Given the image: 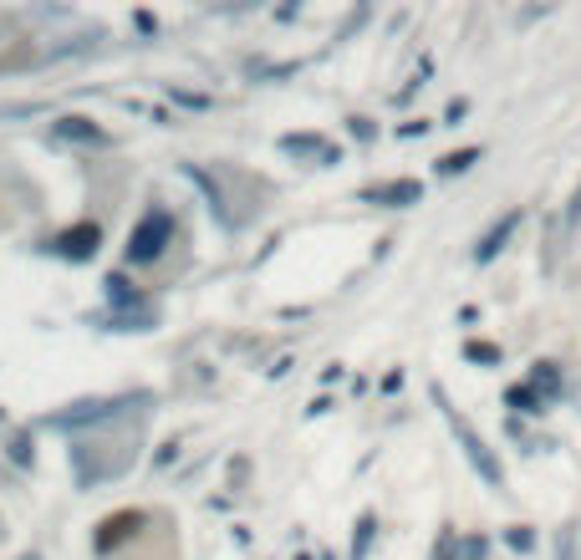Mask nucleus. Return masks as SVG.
<instances>
[{"instance_id":"1","label":"nucleus","mask_w":581,"mask_h":560,"mask_svg":"<svg viewBox=\"0 0 581 560\" xmlns=\"http://www.w3.org/2000/svg\"><path fill=\"white\" fill-rule=\"evenodd\" d=\"M174 235V219L158 209V215H148L144 225H138L134 245H128V261H154V255H164V239Z\"/></svg>"},{"instance_id":"2","label":"nucleus","mask_w":581,"mask_h":560,"mask_svg":"<svg viewBox=\"0 0 581 560\" xmlns=\"http://www.w3.org/2000/svg\"><path fill=\"white\" fill-rule=\"evenodd\" d=\"M449 417H454V433H460L464 453H470V459H474V469H480V474L490 479V484H500V464H495V459H490V449H484V443L474 439V433H470V423H464L460 413H449Z\"/></svg>"},{"instance_id":"3","label":"nucleus","mask_w":581,"mask_h":560,"mask_svg":"<svg viewBox=\"0 0 581 560\" xmlns=\"http://www.w3.org/2000/svg\"><path fill=\"white\" fill-rule=\"evenodd\" d=\"M418 194H424L418 184L403 179V184H377V189H367V199H373V204H413Z\"/></svg>"},{"instance_id":"4","label":"nucleus","mask_w":581,"mask_h":560,"mask_svg":"<svg viewBox=\"0 0 581 560\" xmlns=\"http://www.w3.org/2000/svg\"><path fill=\"white\" fill-rule=\"evenodd\" d=\"M515 225H521V215H505V219H500V225L480 239V250H474V261H495V255H500V245H505V239H510V229H515Z\"/></svg>"},{"instance_id":"5","label":"nucleus","mask_w":581,"mask_h":560,"mask_svg":"<svg viewBox=\"0 0 581 560\" xmlns=\"http://www.w3.org/2000/svg\"><path fill=\"white\" fill-rule=\"evenodd\" d=\"M61 138H82V144H108V132L92 128L87 118H67V122H61Z\"/></svg>"},{"instance_id":"6","label":"nucleus","mask_w":581,"mask_h":560,"mask_svg":"<svg viewBox=\"0 0 581 560\" xmlns=\"http://www.w3.org/2000/svg\"><path fill=\"white\" fill-rule=\"evenodd\" d=\"M92 239H97V229L87 225V229H77V245H72V239H61V250H67V255H77V261H82V255H92Z\"/></svg>"},{"instance_id":"7","label":"nucleus","mask_w":581,"mask_h":560,"mask_svg":"<svg viewBox=\"0 0 581 560\" xmlns=\"http://www.w3.org/2000/svg\"><path fill=\"white\" fill-rule=\"evenodd\" d=\"M286 148H290V154H322V158H332V148L322 144V138H286Z\"/></svg>"},{"instance_id":"8","label":"nucleus","mask_w":581,"mask_h":560,"mask_svg":"<svg viewBox=\"0 0 581 560\" xmlns=\"http://www.w3.org/2000/svg\"><path fill=\"white\" fill-rule=\"evenodd\" d=\"M474 158H480V148H464V154H449L439 168H444V174H460V168H470Z\"/></svg>"}]
</instances>
